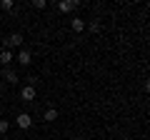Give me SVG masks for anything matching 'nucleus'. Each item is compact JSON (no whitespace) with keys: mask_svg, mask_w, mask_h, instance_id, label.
Instances as JSON below:
<instances>
[{"mask_svg":"<svg viewBox=\"0 0 150 140\" xmlns=\"http://www.w3.org/2000/svg\"><path fill=\"white\" fill-rule=\"evenodd\" d=\"M20 45H23V35L20 33H13L10 38L5 40V50H10V53H13V48H20Z\"/></svg>","mask_w":150,"mask_h":140,"instance_id":"1","label":"nucleus"},{"mask_svg":"<svg viewBox=\"0 0 150 140\" xmlns=\"http://www.w3.org/2000/svg\"><path fill=\"white\" fill-rule=\"evenodd\" d=\"M15 123H18V128L28 130V128H30V125H33V118H30V115H28V113H20V115H18V118H15Z\"/></svg>","mask_w":150,"mask_h":140,"instance_id":"2","label":"nucleus"},{"mask_svg":"<svg viewBox=\"0 0 150 140\" xmlns=\"http://www.w3.org/2000/svg\"><path fill=\"white\" fill-rule=\"evenodd\" d=\"M20 98H23V100H28V103H33V100H35V88H33V85H25V88L20 90Z\"/></svg>","mask_w":150,"mask_h":140,"instance_id":"3","label":"nucleus"},{"mask_svg":"<svg viewBox=\"0 0 150 140\" xmlns=\"http://www.w3.org/2000/svg\"><path fill=\"white\" fill-rule=\"evenodd\" d=\"M78 5H80L78 0H63V3H58V8H60L63 13H70V10H75Z\"/></svg>","mask_w":150,"mask_h":140,"instance_id":"4","label":"nucleus"},{"mask_svg":"<svg viewBox=\"0 0 150 140\" xmlns=\"http://www.w3.org/2000/svg\"><path fill=\"white\" fill-rule=\"evenodd\" d=\"M70 28H73L75 33H83V30H85V20H80V18H75V20H70Z\"/></svg>","mask_w":150,"mask_h":140,"instance_id":"5","label":"nucleus"},{"mask_svg":"<svg viewBox=\"0 0 150 140\" xmlns=\"http://www.w3.org/2000/svg\"><path fill=\"white\" fill-rule=\"evenodd\" d=\"M3 78H5L8 83H18V73H15V70H10V68L3 70Z\"/></svg>","mask_w":150,"mask_h":140,"instance_id":"6","label":"nucleus"},{"mask_svg":"<svg viewBox=\"0 0 150 140\" xmlns=\"http://www.w3.org/2000/svg\"><path fill=\"white\" fill-rule=\"evenodd\" d=\"M18 63L20 65H30V53H28V50H20V53H18Z\"/></svg>","mask_w":150,"mask_h":140,"instance_id":"7","label":"nucleus"},{"mask_svg":"<svg viewBox=\"0 0 150 140\" xmlns=\"http://www.w3.org/2000/svg\"><path fill=\"white\" fill-rule=\"evenodd\" d=\"M10 60H13L10 50H3V53H0V63H3V65H10Z\"/></svg>","mask_w":150,"mask_h":140,"instance_id":"8","label":"nucleus"},{"mask_svg":"<svg viewBox=\"0 0 150 140\" xmlns=\"http://www.w3.org/2000/svg\"><path fill=\"white\" fill-rule=\"evenodd\" d=\"M43 118L48 120V123H53V120L58 118V110H55V108H48V110H45V115H43Z\"/></svg>","mask_w":150,"mask_h":140,"instance_id":"9","label":"nucleus"},{"mask_svg":"<svg viewBox=\"0 0 150 140\" xmlns=\"http://www.w3.org/2000/svg\"><path fill=\"white\" fill-rule=\"evenodd\" d=\"M8 128H10V123H8V120H0V135H5Z\"/></svg>","mask_w":150,"mask_h":140,"instance_id":"10","label":"nucleus"},{"mask_svg":"<svg viewBox=\"0 0 150 140\" xmlns=\"http://www.w3.org/2000/svg\"><path fill=\"white\" fill-rule=\"evenodd\" d=\"M0 8H3V10H13V0H3Z\"/></svg>","mask_w":150,"mask_h":140,"instance_id":"11","label":"nucleus"},{"mask_svg":"<svg viewBox=\"0 0 150 140\" xmlns=\"http://www.w3.org/2000/svg\"><path fill=\"white\" fill-rule=\"evenodd\" d=\"M85 28H90V30L93 33H95V30H100V23H98V20H93V23H88V25Z\"/></svg>","mask_w":150,"mask_h":140,"instance_id":"12","label":"nucleus"}]
</instances>
